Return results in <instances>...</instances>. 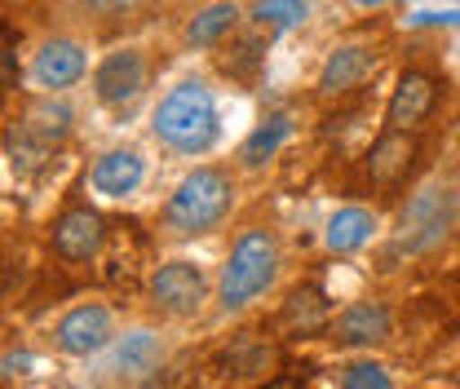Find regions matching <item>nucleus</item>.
Wrapping results in <instances>:
<instances>
[{"instance_id":"423d86ee","label":"nucleus","mask_w":460,"mask_h":389,"mask_svg":"<svg viewBox=\"0 0 460 389\" xmlns=\"http://www.w3.org/2000/svg\"><path fill=\"white\" fill-rule=\"evenodd\" d=\"M58 349L62 354H75V358H89V354H98L107 340H111V310L107 305H98V301H89V305H75V310H66L62 319H58Z\"/></svg>"},{"instance_id":"5701e85b","label":"nucleus","mask_w":460,"mask_h":389,"mask_svg":"<svg viewBox=\"0 0 460 389\" xmlns=\"http://www.w3.org/2000/svg\"><path fill=\"white\" fill-rule=\"evenodd\" d=\"M18 89V36L13 27H4V93Z\"/></svg>"},{"instance_id":"4468645a","label":"nucleus","mask_w":460,"mask_h":389,"mask_svg":"<svg viewBox=\"0 0 460 389\" xmlns=\"http://www.w3.org/2000/svg\"><path fill=\"white\" fill-rule=\"evenodd\" d=\"M18 133L27 142H36L40 151H49L54 142H62L71 133V111L62 102H54V98H36V102H27V111L18 119Z\"/></svg>"},{"instance_id":"39448f33","label":"nucleus","mask_w":460,"mask_h":389,"mask_svg":"<svg viewBox=\"0 0 460 389\" xmlns=\"http://www.w3.org/2000/svg\"><path fill=\"white\" fill-rule=\"evenodd\" d=\"M146 89V57L142 49H115L93 71V93L102 107H124Z\"/></svg>"},{"instance_id":"4be33fe9","label":"nucleus","mask_w":460,"mask_h":389,"mask_svg":"<svg viewBox=\"0 0 460 389\" xmlns=\"http://www.w3.org/2000/svg\"><path fill=\"white\" fill-rule=\"evenodd\" d=\"M341 389H394V385H390V372L381 363H349Z\"/></svg>"},{"instance_id":"a878e982","label":"nucleus","mask_w":460,"mask_h":389,"mask_svg":"<svg viewBox=\"0 0 460 389\" xmlns=\"http://www.w3.org/2000/svg\"><path fill=\"white\" fill-rule=\"evenodd\" d=\"M358 4H363V9H372V4H385V0H358Z\"/></svg>"},{"instance_id":"f03ea898","label":"nucleus","mask_w":460,"mask_h":389,"mask_svg":"<svg viewBox=\"0 0 460 389\" xmlns=\"http://www.w3.org/2000/svg\"><path fill=\"white\" fill-rule=\"evenodd\" d=\"M230 204H234V181H230V172L204 164L177 181V190H172L169 204H164V225H169L172 234L190 239V234L213 230V225L230 213Z\"/></svg>"},{"instance_id":"412c9836","label":"nucleus","mask_w":460,"mask_h":389,"mask_svg":"<svg viewBox=\"0 0 460 389\" xmlns=\"http://www.w3.org/2000/svg\"><path fill=\"white\" fill-rule=\"evenodd\" d=\"M310 18L305 0H252V22L261 31H292Z\"/></svg>"},{"instance_id":"f257e3e1","label":"nucleus","mask_w":460,"mask_h":389,"mask_svg":"<svg viewBox=\"0 0 460 389\" xmlns=\"http://www.w3.org/2000/svg\"><path fill=\"white\" fill-rule=\"evenodd\" d=\"M155 137L172 146L177 155H204L217 142V102L213 89L204 80H181L177 89L164 93V102L155 107Z\"/></svg>"},{"instance_id":"20e7f679","label":"nucleus","mask_w":460,"mask_h":389,"mask_svg":"<svg viewBox=\"0 0 460 389\" xmlns=\"http://www.w3.org/2000/svg\"><path fill=\"white\" fill-rule=\"evenodd\" d=\"M204 292H208L204 270L190 261H169L151 275V301H155V310H164L172 319H190L204 305Z\"/></svg>"},{"instance_id":"393cba45","label":"nucleus","mask_w":460,"mask_h":389,"mask_svg":"<svg viewBox=\"0 0 460 389\" xmlns=\"http://www.w3.org/2000/svg\"><path fill=\"white\" fill-rule=\"evenodd\" d=\"M93 9H102V13H124V9H133L137 0H89Z\"/></svg>"},{"instance_id":"2eb2a0df","label":"nucleus","mask_w":460,"mask_h":389,"mask_svg":"<svg viewBox=\"0 0 460 389\" xmlns=\"http://www.w3.org/2000/svg\"><path fill=\"white\" fill-rule=\"evenodd\" d=\"M164 363V340L155 332H128L115 345V372L124 381H142Z\"/></svg>"},{"instance_id":"7ed1b4c3","label":"nucleus","mask_w":460,"mask_h":389,"mask_svg":"<svg viewBox=\"0 0 460 389\" xmlns=\"http://www.w3.org/2000/svg\"><path fill=\"white\" fill-rule=\"evenodd\" d=\"M279 275V243L270 230L252 225L234 239L226 266H222V283H217V296H222V310H243L248 301H257Z\"/></svg>"},{"instance_id":"b1692460","label":"nucleus","mask_w":460,"mask_h":389,"mask_svg":"<svg viewBox=\"0 0 460 389\" xmlns=\"http://www.w3.org/2000/svg\"><path fill=\"white\" fill-rule=\"evenodd\" d=\"M411 22L416 27H460V9H443V13H411Z\"/></svg>"},{"instance_id":"ddd939ff","label":"nucleus","mask_w":460,"mask_h":389,"mask_svg":"<svg viewBox=\"0 0 460 389\" xmlns=\"http://www.w3.org/2000/svg\"><path fill=\"white\" fill-rule=\"evenodd\" d=\"M332 336L341 345H376L390 336V310L381 301H354L332 319Z\"/></svg>"},{"instance_id":"1a4fd4ad","label":"nucleus","mask_w":460,"mask_h":389,"mask_svg":"<svg viewBox=\"0 0 460 389\" xmlns=\"http://www.w3.org/2000/svg\"><path fill=\"white\" fill-rule=\"evenodd\" d=\"M434 102H438V84H434L425 71H402L399 89H394V98H390V107H385V124L411 133L425 115L434 111Z\"/></svg>"},{"instance_id":"9b49d317","label":"nucleus","mask_w":460,"mask_h":389,"mask_svg":"<svg viewBox=\"0 0 460 389\" xmlns=\"http://www.w3.org/2000/svg\"><path fill=\"white\" fill-rule=\"evenodd\" d=\"M84 49L75 45V40H45L40 45V54H36V66H31V75H36V84L40 89H71V84H80L84 80Z\"/></svg>"},{"instance_id":"f3484780","label":"nucleus","mask_w":460,"mask_h":389,"mask_svg":"<svg viewBox=\"0 0 460 389\" xmlns=\"http://www.w3.org/2000/svg\"><path fill=\"white\" fill-rule=\"evenodd\" d=\"M447 199L438 195V190H425V195H416L411 199V208H407V217H402V230H411V239H407V248H420V243H429L443 225H447Z\"/></svg>"},{"instance_id":"9d476101","label":"nucleus","mask_w":460,"mask_h":389,"mask_svg":"<svg viewBox=\"0 0 460 389\" xmlns=\"http://www.w3.org/2000/svg\"><path fill=\"white\" fill-rule=\"evenodd\" d=\"M416 164V137L402 128H385L376 137V146L367 151V181L376 186H399Z\"/></svg>"},{"instance_id":"dca6fc26","label":"nucleus","mask_w":460,"mask_h":389,"mask_svg":"<svg viewBox=\"0 0 460 389\" xmlns=\"http://www.w3.org/2000/svg\"><path fill=\"white\" fill-rule=\"evenodd\" d=\"M288 133H292V119H288L284 111H270L252 133H248V142L239 146V164L261 168L266 160H275V151L288 142Z\"/></svg>"},{"instance_id":"aec40b11","label":"nucleus","mask_w":460,"mask_h":389,"mask_svg":"<svg viewBox=\"0 0 460 389\" xmlns=\"http://www.w3.org/2000/svg\"><path fill=\"white\" fill-rule=\"evenodd\" d=\"M284 319L296 328V332H319L328 323V301L319 287H296L284 305Z\"/></svg>"},{"instance_id":"6ab92c4d","label":"nucleus","mask_w":460,"mask_h":389,"mask_svg":"<svg viewBox=\"0 0 460 389\" xmlns=\"http://www.w3.org/2000/svg\"><path fill=\"white\" fill-rule=\"evenodd\" d=\"M372 230H376V217H372L367 208H341V213L328 222L323 243H328L332 252H354V248H363V243L372 239Z\"/></svg>"},{"instance_id":"a211bd4d","label":"nucleus","mask_w":460,"mask_h":389,"mask_svg":"<svg viewBox=\"0 0 460 389\" xmlns=\"http://www.w3.org/2000/svg\"><path fill=\"white\" fill-rule=\"evenodd\" d=\"M234 27H239V9H234L230 0H217V4H208V9H199V13L190 18L186 40H190L195 49H208V45H217L222 36H230Z\"/></svg>"},{"instance_id":"0eeeda50","label":"nucleus","mask_w":460,"mask_h":389,"mask_svg":"<svg viewBox=\"0 0 460 389\" xmlns=\"http://www.w3.org/2000/svg\"><path fill=\"white\" fill-rule=\"evenodd\" d=\"M49 239H54V252L62 261H89V257H98L107 230H102V217L93 208H66L54 222Z\"/></svg>"},{"instance_id":"f8f14e48","label":"nucleus","mask_w":460,"mask_h":389,"mask_svg":"<svg viewBox=\"0 0 460 389\" xmlns=\"http://www.w3.org/2000/svg\"><path fill=\"white\" fill-rule=\"evenodd\" d=\"M142 177H146L142 155H137L133 146H119V151H107V155L93 164L89 186H93L98 195H107V199H124V195H133V190L142 186Z\"/></svg>"},{"instance_id":"6e6552de","label":"nucleus","mask_w":460,"mask_h":389,"mask_svg":"<svg viewBox=\"0 0 460 389\" xmlns=\"http://www.w3.org/2000/svg\"><path fill=\"white\" fill-rule=\"evenodd\" d=\"M372 71H376V49L372 45H337L323 62V71H319V93L323 98H345Z\"/></svg>"}]
</instances>
